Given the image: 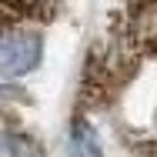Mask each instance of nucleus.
<instances>
[{
  "label": "nucleus",
  "instance_id": "nucleus-1",
  "mask_svg": "<svg viewBox=\"0 0 157 157\" xmlns=\"http://www.w3.org/2000/svg\"><path fill=\"white\" fill-rule=\"evenodd\" d=\"M44 57V40L27 27H3L0 30V77L20 80L27 77Z\"/></svg>",
  "mask_w": 157,
  "mask_h": 157
},
{
  "label": "nucleus",
  "instance_id": "nucleus-2",
  "mask_svg": "<svg viewBox=\"0 0 157 157\" xmlns=\"http://www.w3.org/2000/svg\"><path fill=\"white\" fill-rule=\"evenodd\" d=\"M121 50L157 54V0H127L117 17Z\"/></svg>",
  "mask_w": 157,
  "mask_h": 157
},
{
  "label": "nucleus",
  "instance_id": "nucleus-3",
  "mask_svg": "<svg viewBox=\"0 0 157 157\" xmlns=\"http://www.w3.org/2000/svg\"><path fill=\"white\" fill-rule=\"evenodd\" d=\"M70 157H104L100 154V137L90 127V121L77 117L70 124Z\"/></svg>",
  "mask_w": 157,
  "mask_h": 157
},
{
  "label": "nucleus",
  "instance_id": "nucleus-4",
  "mask_svg": "<svg viewBox=\"0 0 157 157\" xmlns=\"http://www.w3.org/2000/svg\"><path fill=\"white\" fill-rule=\"evenodd\" d=\"M0 157H40L37 140L17 130H0Z\"/></svg>",
  "mask_w": 157,
  "mask_h": 157
},
{
  "label": "nucleus",
  "instance_id": "nucleus-5",
  "mask_svg": "<svg viewBox=\"0 0 157 157\" xmlns=\"http://www.w3.org/2000/svg\"><path fill=\"white\" fill-rule=\"evenodd\" d=\"M24 90L20 87H13V84H0V104H7V100H20Z\"/></svg>",
  "mask_w": 157,
  "mask_h": 157
}]
</instances>
